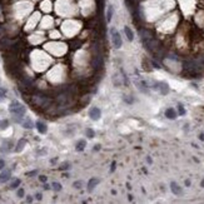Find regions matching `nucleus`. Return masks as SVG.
<instances>
[{
	"label": "nucleus",
	"mask_w": 204,
	"mask_h": 204,
	"mask_svg": "<svg viewBox=\"0 0 204 204\" xmlns=\"http://www.w3.org/2000/svg\"><path fill=\"white\" fill-rule=\"evenodd\" d=\"M31 103L35 107H39V108H49L52 104V99L41 93H35L31 98Z\"/></svg>",
	"instance_id": "nucleus-1"
},
{
	"label": "nucleus",
	"mask_w": 204,
	"mask_h": 204,
	"mask_svg": "<svg viewBox=\"0 0 204 204\" xmlns=\"http://www.w3.org/2000/svg\"><path fill=\"white\" fill-rule=\"evenodd\" d=\"M9 111L16 118H22L25 114V108L23 104H20L18 100H13L9 105Z\"/></svg>",
	"instance_id": "nucleus-2"
},
{
	"label": "nucleus",
	"mask_w": 204,
	"mask_h": 204,
	"mask_svg": "<svg viewBox=\"0 0 204 204\" xmlns=\"http://www.w3.org/2000/svg\"><path fill=\"white\" fill-rule=\"evenodd\" d=\"M110 34H111V43H113L114 48L120 49L122 45H123V40H122V37H120V34H119V31L115 29V28H111Z\"/></svg>",
	"instance_id": "nucleus-3"
},
{
	"label": "nucleus",
	"mask_w": 204,
	"mask_h": 204,
	"mask_svg": "<svg viewBox=\"0 0 204 204\" xmlns=\"http://www.w3.org/2000/svg\"><path fill=\"white\" fill-rule=\"evenodd\" d=\"M103 65H104V59L102 57V54L98 52L93 57V59H91V67H93L94 69H96V70H99V69L103 68Z\"/></svg>",
	"instance_id": "nucleus-4"
},
{
	"label": "nucleus",
	"mask_w": 204,
	"mask_h": 204,
	"mask_svg": "<svg viewBox=\"0 0 204 204\" xmlns=\"http://www.w3.org/2000/svg\"><path fill=\"white\" fill-rule=\"evenodd\" d=\"M153 89H155V90H158L159 93L161 94V95H167L168 93H169V85L165 83V81H159V83H155L153 85Z\"/></svg>",
	"instance_id": "nucleus-5"
},
{
	"label": "nucleus",
	"mask_w": 204,
	"mask_h": 204,
	"mask_svg": "<svg viewBox=\"0 0 204 204\" xmlns=\"http://www.w3.org/2000/svg\"><path fill=\"white\" fill-rule=\"evenodd\" d=\"M139 35H140V38H142V41H143L144 44L146 43V41H149L150 39H153V38H154L153 31H152V30H149V29H146V28H143V29H140Z\"/></svg>",
	"instance_id": "nucleus-6"
},
{
	"label": "nucleus",
	"mask_w": 204,
	"mask_h": 204,
	"mask_svg": "<svg viewBox=\"0 0 204 204\" xmlns=\"http://www.w3.org/2000/svg\"><path fill=\"white\" fill-rule=\"evenodd\" d=\"M89 117H90L91 120H94V122L99 120V119L102 118V110H100L99 108H96V107L91 108V109L89 110Z\"/></svg>",
	"instance_id": "nucleus-7"
},
{
	"label": "nucleus",
	"mask_w": 204,
	"mask_h": 204,
	"mask_svg": "<svg viewBox=\"0 0 204 204\" xmlns=\"http://www.w3.org/2000/svg\"><path fill=\"white\" fill-rule=\"evenodd\" d=\"M170 191L174 195H182L183 194V189L180 188L179 184H177L175 182H172L170 183Z\"/></svg>",
	"instance_id": "nucleus-8"
},
{
	"label": "nucleus",
	"mask_w": 204,
	"mask_h": 204,
	"mask_svg": "<svg viewBox=\"0 0 204 204\" xmlns=\"http://www.w3.org/2000/svg\"><path fill=\"white\" fill-rule=\"evenodd\" d=\"M137 87H138V89H139L140 91H142V93H144V94L149 93V85H148L145 81H143V80L137 81Z\"/></svg>",
	"instance_id": "nucleus-9"
},
{
	"label": "nucleus",
	"mask_w": 204,
	"mask_h": 204,
	"mask_svg": "<svg viewBox=\"0 0 204 204\" xmlns=\"http://www.w3.org/2000/svg\"><path fill=\"white\" fill-rule=\"evenodd\" d=\"M35 126H37V129H38V132L40 133V134H46L48 128H46L45 123H43L41 120H38L37 123H35Z\"/></svg>",
	"instance_id": "nucleus-10"
},
{
	"label": "nucleus",
	"mask_w": 204,
	"mask_h": 204,
	"mask_svg": "<svg viewBox=\"0 0 204 204\" xmlns=\"http://www.w3.org/2000/svg\"><path fill=\"white\" fill-rule=\"evenodd\" d=\"M98 183H99V179H96V178H91V179L88 182L87 188H88V192H89V193H91V192L94 191V188L98 185Z\"/></svg>",
	"instance_id": "nucleus-11"
},
{
	"label": "nucleus",
	"mask_w": 204,
	"mask_h": 204,
	"mask_svg": "<svg viewBox=\"0 0 204 204\" xmlns=\"http://www.w3.org/2000/svg\"><path fill=\"white\" fill-rule=\"evenodd\" d=\"M11 177V172L10 170H3L0 173V183H6Z\"/></svg>",
	"instance_id": "nucleus-12"
},
{
	"label": "nucleus",
	"mask_w": 204,
	"mask_h": 204,
	"mask_svg": "<svg viewBox=\"0 0 204 204\" xmlns=\"http://www.w3.org/2000/svg\"><path fill=\"white\" fill-rule=\"evenodd\" d=\"M165 117L168 119H170V120H174V119L177 118V111H175L173 108H168L165 110Z\"/></svg>",
	"instance_id": "nucleus-13"
},
{
	"label": "nucleus",
	"mask_w": 204,
	"mask_h": 204,
	"mask_svg": "<svg viewBox=\"0 0 204 204\" xmlns=\"http://www.w3.org/2000/svg\"><path fill=\"white\" fill-rule=\"evenodd\" d=\"M113 15H114V8H113V5H108V8H107V23H110V22H111Z\"/></svg>",
	"instance_id": "nucleus-14"
},
{
	"label": "nucleus",
	"mask_w": 204,
	"mask_h": 204,
	"mask_svg": "<svg viewBox=\"0 0 204 204\" xmlns=\"http://www.w3.org/2000/svg\"><path fill=\"white\" fill-rule=\"evenodd\" d=\"M124 33H125V35H126V39H128L129 41L134 40V33H133V30L130 29L129 26H125V28H124Z\"/></svg>",
	"instance_id": "nucleus-15"
},
{
	"label": "nucleus",
	"mask_w": 204,
	"mask_h": 204,
	"mask_svg": "<svg viewBox=\"0 0 204 204\" xmlns=\"http://www.w3.org/2000/svg\"><path fill=\"white\" fill-rule=\"evenodd\" d=\"M85 146H87V142L81 139V140H79V142H76V144H75V149L78 150V152H83Z\"/></svg>",
	"instance_id": "nucleus-16"
},
{
	"label": "nucleus",
	"mask_w": 204,
	"mask_h": 204,
	"mask_svg": "<svg viewBox=\"0 0 204 204\" xmlns=\"http://www.w3.org/2000/svg\"><path fill=\"white\" fill-rule=\"evenodd\" d=\"M25 144H26V140L25 139H20L19 142H18V144H16V148H15V152H18V153H20L23 149H24V146H25Z\"/></svg>",
	"instance_id": "nucleus-17"
},
{
	"label": "nucleus",
	"mask_w": 204,
	"mask_h": 204,
	"mask_svg": "<svg viewBox=\"0 0 204 204\" xmlns=\"http://www.w3.org/2000/svg\"><path fill=\"white\" fill-rule=\"evenodd\" d=\"M23 126H24V128H26V129H31L33 128V122L30 120L29 118H26L25 120L23 122Z\"/></svg>",
	"instance_id": "nucleus-18"
},
{
	"label": "nucleus",
	"mask_w": 204,
	"mask_h": 204,
	"mask_svg": "<svg viewBox=\"0 0 204 204\" xmlns=\"http://www.w3.org/2000/svg\"><path fill=\"white\" fill-rule=\"evenodd\" d=\"M10 142H8V143H4L3 145H1V149H0V152H1V153H6V152H9L10 150Z\"/></svg>",
	"instance_id": "nucleus-19"
},
{
	"label": "nucleus",
	"mask_w": 204,
	"mask_h": 204,
	"mask_svg": "<svg viewBox=\"0 0 204 204\" xmlns=\"http://www.w3.org/2000/svg\"><path fill=\"white\" fill-rule=\"evenodd\" d=\"M85 134H87V137L88 138H90V139H93L94 138V135H95V132L91 129V128H88L87 130H85Z\"/></svg>",
	"instance_id": "nucleus-20"
},
{
	"label": "nucleus",
	"mask_w": 204,
	"mask_h": 204,
	"mask_svg": "<svg viewBox=\"0 0 204 204\" xmlns=\"http://www.w3.org/2000/svg\"><path fill=\"white\" fill-rule=\"evenodd\" d=\"M52 187H53V189L55 192H60L61 191V184H60V183H58V182H54L52 184Z\"/></svg>",
	"instance_id": "nucleus-21"
},
{
	"label": "nucleus",
	"mask_w": 204,
	"mask_h": 204,
	"mask_svg": "<svg viewBox=\"0 0 204 204\" xmlns=\"http://www.w3.org/2000/svg\"><path fill=\"white\" fill-rule=\"evenodd\" d=\"M20 183H22V180H20V179H15V180H14V182L11 183L10 188H11V189H16V188L20 185Z\"/></svg>",
	"instance_id": "nucleus-22"
},
{
	"label": "nucleus",
	"mask_w": 204,
	"mask_h": 204,
	"mask_svg": "<svg viewBox=\"0 0 204 204\" xmlns=\"http://www.w3.org/2000/svg\"><path fill=\"white\" fill-rule=\"evenodd\" d=\"M178 113L179 115H185V109L183 107V104H178Z\"/></svg>",
	"instance_id": "nucleus-23"
},
{
	"label": "nucleus",
	"mask_w": 204,
	"mask_h": 204,
	"mask_svg": "<svg viewBox=\"0 0 204 204\" xmlns=\"http://www.w3.org/2000/svg\"><path fill=\"white\" fill-rule=\"evenodd\" d=\"M123 98H124V102H125V103H128V104H133V103H134V99H133V96H129V95L126 96V95H124Z\"/></svg>",
	"instance_id": "nucleus-24"
},
{
	"label": "nucleus",
	"mask_w": 204,
	"mask_h": 204,
	"mask_svg": "<svg viewBox=\"0 0 204 204\" xmlns=\"http://www.w3.org/2000/svg\"><path fill=\"white\" fill-rule=\"evenodd\" d=\"M60 169H61V170H68V169H70V164H69V163H63V164L60 165Z\"/></svg>",
	"instance_id": "nucleus-25"
},
{
	"label": "nucleus",
	"mask_w": 204,
	"mask_h": 204,
	"mask_svg": "<svg viewBox=\"0 0 204 204\" xmlns=\"http://www.w3.org/2000/svg\"><path fill=\"white\" fill-rule=\"evenodd\" d=\"M81 184H83V183H81L80 180H78V182H74L73 187H74V188H76V189H80V188H81Z\"/></svg>",
	"instance_id": "nucleus-26"
},
{
	"label": "nucleus",
	"mask_w": 204,
	"mask_h": 204,
	"mask_svg": "<svg viewBox=\"0 0 204 204\" xmlns=\"http://www.w3.org/2000/svg\"><path fill=\"white\" fill-rule=\"evenodd\" d=\"M16 194H18V197H19V198H23V197H24V189H23V188H20V189H18V192H16Z\"/></svg>",
	"instance_id": "nucleus-27"
},
{
	"label": "nucleus",
	"mask_w": 204,
	"mask_h": 204,
	"mask_svg": "<svg viewBox=\"0 0 204 204\" xmlns=\"http://www.w3.org/2000/svg\"><path fill=\"white\" fill-rule=\"evenodd\" d=\"M39 180H40L41 183H46V180H48V178L45 177V175H40V177H39Z\"/></svg>",
	"instance_id": "nucleus-28"
},
{
	"label": "nucleus",
	"mask_w": 204,
	"mask_h": 204,
	"mask_svg": "<svg viewBox=\"0 0 204 204\" xmlns=\"http://www.w3.org/2000/svg\"><path fill=\"white\" fill-rule=\"evenodd\" d=\"M37 174H38V170H33V172L26 173V175H28V177H33V175H37Z\"/></svg>",
	"instance_id": "nucleus-29"
},
{
	"label": "nucleus",
	"mask_w": 204,
	"mask_h": 204,
	"mask_svg": "<svg viewBox=\"0 0 204 204\" xmlns=\"http://www.w3.org/2000/svg\"><path fill=\"white\" fill-rule=\"evenodd\" d=\"M8 125H9V122H8V120H4V122L1 123V129H5Z\"/></svg>",
	"instance_id": "nucleus-30"
},
{
	"label": "nucleus",
	"mask_w": 204,
	"mask_h": 204,
	"mask_svg": "<svg viewBox=\"0 0 204 204\" xmlns=\"http://www.w3.org/2000/svg\"><path fill=\"white\" fill-rule=\"evenodd\" d=\"M4 167H5V161H4V159H0V170H3Z\"/></svg>",
	"instance_id": "nucleus-31"
},
{
	"label": "nucleus",
	"mask_w": 204,
	"mask_h": 204,
	"mask_svg": "<svg viewBox=\"0 0 204 204\" xmlns=\"http://www.w3.org/2000/svg\"><path fill=\"white\" fill-rule=\"evenodd\" d=\"M115 167H117V163H115V161H113V163H111V168H110V172H111V173L115 170Z\"/></svg>",
	"instance_id": "nucleus-32"
},
{
	"label": "nucleus",
	"mask_w": 204,
	"mask_h": 204,
	"mask_svg": "<svg viewBox=\"0 0 204 204\" xmlns=\"http://www.w3.org/2000/svg\"><path fill=\"white\" fill-rule=\"evenodd\" d=\"M93 150H94V152L100 150V144H95V145H94V148H93Z\"/></svg>",
	"instance_id": "nucleus-33"
},
{
	"label": "nucleus",
	"mask_w": 204,
	"mask_h": 204,
	"mask_svg": "<svg viewBox=\"0 0 204 204\" xmlns=\"http://www.w3.org/2000/svg\"><path fill=\"white\" fill-rule=\"evenodd\" d=\"M35 198H37L38 200H41V198H43V195H41V193H37V195H35Z\"/></svg>",
	"instance_id": "nucleus-34"
},
{
	"label": "nucleus",
	"mask_w": 204,
	"mask_h": 204,
	"mask_svg": "<svg viewBox=\"0 0 204 204\" xmlns=\"http://www.w3.org/2000/svg\"><path fill=\"white\" fill-rule=\"evenodd\" d=\"M4 95H5V90H0V100H3Z\"/></svg>",
	"instance_id": "nucleus-35"
},
{
	"label": "nucleus",
	"mask_w": 204,
	"mask_h": 204,
	"mask_svg": "<svg viewBox=\"0 0 204 204\" xmlns=\"http://www.w3.org/2000/svg\"><path fill=\"white\" fill-rule=\"evenodd\" d=\"M26 202H28V203H31V202H33V197L28 195V197H26Z\"/></svg>",
	"instance_id": "nucleus-36"
},
{
	"label": "nucleus",
	"mask_w": 204,
	"mask_h": 204,
	"mask_svg": "<svg viewBox=\"0 0 204 204\" xmlns=\"http://www.w3.org/2000/svg\"><path fill=\"white\" fill-rule=\"evenodd\" d=\"M44 189H45V191H49V189H50V185L45 183V184H44Z\"/></svg>",
	"instance_id": "nucleus-37"
},
{
	"label": "nucleus",
	"mask_w": 204,
	"mask_h": 204,
	"mask_svg": "<svg viewBox=\"0 0 204 204\" xmlns=\"http://www.w3.org/2000/svg\"><path fill=\"white\" fill-rule=\"evenodd\" d=\"M199 139H200V140H204V133H200V134H199Z\"/></svg>",
	"instance_id": "nucleus-38"
},
{
	"label": "nucleus",
	"mask_w": 204,
	"mask_h": 204,
	"mask_svg": "<svg viewBox=\"0 0 204 204\" xmlns=\"http://www.w3.org/2000/svg\"><path fill=\"white\" fill-rule=\"evenodd\" d=\"M185 185H187V187L191 185V180H189V179H187V180H185Z\"/></svg>",
	"instance_id": "nucleus-39"
},
{
	"label": "nucleus",
	"mask_w": 204,
	"mask_h": 204,
	"mask_svg": "<svg viewBox=\"0 0 204 204\" xmlns=\"http://www.w3.org/2000/svg\"><path fill=\"white\" fill-rule=\"evenodd\" d=\"M146 161H148V163H149V164L152 163V159H150V157H148V158H146Z\"/></svg>",
	"instance_id": "nucleus-40"
},
{
	"label": "nucleus",
	"mask_w": 204,
	"mask_h": 204,
	"mask_svg": "<svg viewBox=\"0 0 204 204\" xmlns=\"http://www.w3.org/2000/svg\"><path fill=\"white\" fill-rule=\"evenodd\" d=\"M55 161H57V159H55V158H54V159H52V160H50V163H52V164H54V163H55Z\"/></svg>",
	"instance_id": "nucleus-41"
},
{
	"label": "nucleus",
	"mask_w": 204,
	"mask_h": 204,
	"mask_svg": "<svg viewBox=\"0 0 204 204\" xmlns=\"http://www.w3.org/2000/svg\"><path fill=\"white\" fill-rule=\"evenodd\" d=\"M202 187H203V188H204V179H203V180H202Z\"/></svg>",
	"instance_id": "nucleus-42"
}]
</instances>
